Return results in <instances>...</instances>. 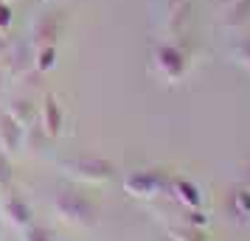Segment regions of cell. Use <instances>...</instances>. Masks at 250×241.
<instances>
[{
  "label": "cell",
  "mask_w": 250,
  "mask_h": 241,
  "mask_svg": "<svg viewBox=\"0 0 250 241\" xmlns=\"http://www.w3.org/2000/svg\"><path fill=\"white\" fill-rule=\"evenodd\" d=\"M155 62H158V70L166 79L177 81L186 73V68H188V54L177 42H160L155 48Z\"/></svg>",
  "instance_id": "obj_2"
},
{
  "label": "cell",
  "mask_w": 250,
  "mask_h": 241,
  "mask_svg": "<svg viewBox=\"0 0 250 241\" xmlns=\"http://www.w3.org/2000/svg\"><path fill=\"white\" fill-rule=\"evenodd\" d=\"M12 25V6L6 0H0V34Z\"/></svg>",
  "instance_id": "obj_14"
},
{
  "label": "cell",
  "mask_w": 250,
  "mask_h": 241,
  "mask_svg": "<svg viewBox=\"0 0 250 241\" xmlns=\"http://www.w3.org/2000/svg\"><path fill=\"white\" fill-rule=\"evenodd\" d=\"M23 129L17 121H14L12 115H0V140H3V149L6 151H17L20 149V143H23Z\"/></svg>",
  "instance_id": "obj_6"
},
{
  "label": "cell",
  "mask_w": 250,
  "mask_h": 241,
  "mask_svg": "<svg viewBox=\"0 0 250 241\" xmlns=\"http://www.w3.org/2000/svg\"><path fill=\"white\" fill-rule=\"evenodd\" d=\"M42 118H45V135L57 138L59 129H62V107H59L57 95H48L42 104Z\"/></svg>",
  "instance_id": "obj_7"
},
{
  "label": "cell",
  "mask_w": 250,
  "mask_h": 241,
  "mask_svg": "<svg viewBox=\"0 0 250 241\" xmlns=\"http://www.w3.org/2000/svg\"><path fill=\"white\" fill-rule=\"evenodd\" d=\"M6 213H9L12 222H17V224H25V222L31 219V210H28V205H25L20 196H9V199H6Z\"/></svg>",
  "instance_id": "obj_10"
},
{
  "label": "cell",
  "mask_w": 250,
  "mask_h": 241,
  "mask_svg": "<svg viewBox=\"0 0 250 241\" xmlns=\"http://www.w3.org/2000/svg\"><path fill=\"white\" fill-rule=\"evenodd\" d=\"M65 166L73 168L84 180H107V177H113V163L102 160V157H79V160L65 163Z\"/></svg>",
  "instance_id": "obj_4"
},
{
  "label": "cell",
  "mask_w": 250,
  "mask_h": 241,
  "mask_svg": "<svg viewBox=\"0 0 250 241\" xmlns=\"http://www.w3.org/2000/svg\"><path fill=\"white\" fill-rule=\"evenodd\" d=\"M219 3H222V6H228V3H230V0H219Z\"/></svg>",
  "instance_id": "obj_18"
},
{
  "label": "cell",
  "mask_w": 250,
  "mask_h": 241,
  "mask_svg": "<svg viewBox=\"0 0 250 241\" xmlns=\"http://www.w3.org/2000/svg\"><path fill=\"white\" fill-rule=\"evenodd\" d=\"M20 124V127H28L31 121H34V115H37V110H34V104L28 101V98H17L14 101V107H12V112H9Z\"/></svg>",
  "instance_id": "obj_9"
},
{
  "label": "cell",
  "mask_w": 250,
  "mask_h": 241,
  "mask_svg": "<svg viewBox=\"0 0 250 241\" xmlns=\"http://www.w3.org/2000/svg\"><path fill=\"white\" fill-rule=\"evenodd\" d=\"M28 241H51V233L42 227H31L28 230Z\"/></svg>",
  "instance_id": "obj_16"
},
{
  "label": "cell",
  "mask_w": 250,
  "mask_h": 241,
  "mask_svg": "<svg viewBox=\"0 0 250 241\" xmlns=\"http://www.w3.org/2000/svg\"><path fill=\"white\" fill-rule=\"evenodd\" d=\"M62 28H65V12L62 9H48L31 25V42L37 48L57 45V39L62 37Z\"/></svg>",
  "instance_id": "obj_1"
},
{
  "label": "cell",
  "mask_w": 250,
  "mask_h": 241,
  "mask_svg": "<svg viewBox=\"0 0 250 241\" xmlns=\"http://www.w3.org/2000/svg\"><path fill=\"white\" fill-rule=\"evenodd\" d=\"M158 183H160V177L158 174H138V177H132V180H129V188H132V191H141V194L144 196H152L155 194V191H158Z\"/></svg>",
  "instance_id": "obj_11"
},
{
  "label": "cell",
  "mask_w": 250,
  "mask_h": 241,
  "mask_svg": "<svg viewBox=\"0 0 250 241\" xmlns=\"http://www.w3.org/2000/svg\"><path fill=\"white\" fill-rule=\"evenodd\" d=\"M57 210L68 222H76V224H93L96 222V207H93L90 199H84L82 194H59Z\"/></svg>",
  "instance_id": "obj_3"
},
{
  "label": "cell",
  "mask_w": 250,
  "mask_h": 241,
  "mask_svg": "<svg viewBox=\"0 0 250 241\" xmlns=\"http://www.w3.org/2000/svg\"><path fill=\"white\" fill-rule=\"evenodd\" d=\"M233 56H236L245 68H250V34H245L236 42V48H233Z\"/></svg>",
  "instance_id": "obj_13"
},
{
  "label": "cell",
  "mask_w": 250,
  "mask_h": 241,
  "mask_svg": "<svg viewBox=\"0 0 250 241\" xmlns=\"http://www.w3.org/2000/svg\"><path fill=\"white\" fill-rule=\"evenodd\" d=\"M9 180H12V166H9V160L0 151V183H9Z\"/></svg>",
  "instance_id": "obj_15"
},
{
  "label": "cell",
  "mask_w": 250,
  "mask_h": 241,
  "mask_svg": "<svg viewBox=\"0 0 250 241\" xmlns=\"http://www.w3.org/2000/svg\"><path fill=\"white\" fill-rule=\"evenodd\" d=\"M180 3H188V0H166V6H169V9H171V6H180Z\"/></svg>",
  "instance_id": "obj_17"
},
{
  "label": "cell",
  "mask_w": 250,
  "mask_h": 241,
  "mask_svg": "<svg viewBox=\"0 0 250 241\" xmlns=\"http://www.w3.org/2000/svg\"><path fill=\"white\" fill-rule=\"evenodd\" d=\"M188 17H191V0H188V3H180V6H171L169 14H166V28H169V34H180L183 25L188 23Z\"/></svg>",
  "instance_id": "obj_8"
},
{
  "label": "cell",
  "mask_w": 250,
  "mask_h": 241,
  "mask_svg": "<svg viewBox=\"0 0 250 241\" xmlns=\"http://www.w3.org/2000/svg\"><path fill=\"white\" fill-rule=\"evenodd\" d=\"M57 65V45H45V48H40L37 51V70H51Z\"/></svg>",
  "instance_id": "obj_12"
},
{
  "label": "cell",
  "mask_w": 250,
  "mask_h": 241,
  "mask_svg": "<svg viewBox=\"0 0 250 241\" xmlns=\"http://www.w3.org/2000/svg\"><path fill=\"white\" fill-rule=\"evenodd\" d=\"M219 23L225 28H245L250 25V0H230L222 6V20Z\"/></svg>",
  "instance_id": "obj_5"
}]
</instances>
